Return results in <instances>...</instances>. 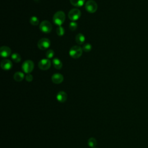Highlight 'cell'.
<instances>
[{
  "instance_id": "d6986e66",
  "label": "cell",
  "mask_w": 148,
  "mask_h": 148,
  "mask_svg": "<svg viewBox=\"0 0 148 148\" xmlns=\"http://www.w3.org/2000/svg\"><path fill=\"white\" fill-rule=\"evenodd\" d=\"M30 23L33 26H37L39 24V19L36 16H32L30 20Z\"/></svg>"
},
{
  "instance_id": "d4e9b609",
  "label": "cell",
  "mask_w": 148,
  "mask_h": 148,
  "mask_svg": "<svg viewBox=\"0 0 148 148\" xmlns=\"http://www.w3.org/2000/svg\"><path fill=\"white\" fill-rule=\"evenodd\" d=\"M93 148H96V147H93Z\"/></svg>"
},
{
  "instance_id": "3957f363",
  "label": "cell",
  "mask_w": 148,
  "mask_h": 148,
  "mask_svg": "<svg viewBox=\"0 0 148 148\" xmlns=\"http://www.w3.org/2000/svg\"><path fill=\"white\" fill-rule=\"evenodd\" d=\"M85 9L88 12L94 13L98 9V5L93 0H89L85 4Z\"/></svg>"
},
{
  "instance_id": "277c9868",
  "label": "cell",
  "mask_w": 148,
  "mask_h": 148,
  "mask_svg": "<svg viewBox=\"0 0 148 148\" xmlns=\"http://www.w3.org/2000/svg\"><path fill=\"white\" fill-rule=\"evenodd\" d=\"M68 16L71 21H77L79 19V18L81 16V12L77 8H73L69 12Z\"/></svg>"
},
{
  "instance_id": "e0dca14e",
  "label": "cell",
  "mask_w": 148,
  "mask_h": 148,
  "mask_svg": "<svg viewBox=\"0 0 148 148\" xmlns=\"http://www.w3.org/2000/svg\"><path fill=\"white\" fill-rule=\"evenodd\" d=\"M12 60L17 63H20L21 61V60H22V58H21V56L20 55L17 53H14L12 54Z\"/></svg>"
},
{
  "instance_id": "603a6c76",
  "label": "cell",
  "mask_w": 148,
  "mask_h": 148,
  "mask_svg": "<svg viewBox=\"0 0 148 148\" xmlns=\"http://www.w3.org/2000/svg\"><path fill=\"white\" fill-rule=\"evenodd\" d=\"M78 27V24L75 22H72L69 24V28L71 31H75Z\"/></svg>"
},
{
  "instance_id": "8fae6325",
  "label": "cell",
  "mask_w": 148,
  "mask_h": 148,
  "mask_svg": "<svg viewBox=\"0 0 148 148\" xmlns=\"http://www.w3.org/2000/svg\"><path fill=\"white\" fill-rule=\"evenodd\" d=\"M13 67L12 61L8 59H4L1 62V67L4 70H9Z\"/></svg>"
},
{
  "instance_id": "5bb4252c",
  "label": "cell",
  "mask_w": 148,
  "mask_h": 148,
  "mask_svg": "<svg viewBox=\"0 0 148 148\" xmlns=\"http://www.w3.org/2000/svg\"><path fill=\"white\" fill-rule=\"evenodd\" d=\"M53 65L54 67L57 69H60L63 67V63L58 58H54L53 60Z\"/></svg>"
},
{
  "instance_id": "7402d4cb",
  "label": "cell",
  "mask_w": 148,
  "mask_h": 148,
  "mask_svg": "<svg viewBox=\"0 0 148 148\" xmlns=\"http://www.w3.org/2000/svg\"><path fill=\"white\" fill-rule=\"evenodd\" d=\"M91 49H92V46L89 43L85 44L82 47L83 50L85 51V52H89L91 50Z\"/></svg>"
},
{
  "instance_id": "7a4b0ae2",
  "label": "cell",
  "mask_w": 148,
  "mask_h": 148,
  "mask_svg": "<svg viewBox=\"0 0 148 148\" xmlns=\"http://www.w3.org/2000/svg\"><path fill=\"white\" fill-rule=\"evenodd\" d=\"M82 48L79 46H72L69 51V56L73 59H78L81 57V56L82 55Z\"/></svg>"
},
{
  "instance_id": "7c38bea8",
  "label": "cell",
  "mask_w": 148,
  "mask_h": 148,
  "mask_svg": "<svg viewBox=\"0 0 148 148\" xmlns=\"http://www.w3.org/2000/svg\"><path fill=\"white\" fill-rule=\"evenodd\" d=\"M56 98L58 101H59L60 102H64L67 101V94L66 92L64 91H59L57 96H56Z\"/></svg>"
},
{
  "instance_id": "ac0fdd59",
  "label": "cell",
  "mask_w": 148,
  "mask_h": 148,
  "mask_svg": "<svg viewBox=\"0 0 148 148\" xmlns=\"http://www.w3.org/2000/svg\"><path fill=\"white\" fill-rule=\"evenodd\" d=\"M87 143H88V145L89 146V147L93 148L97 145V141L94 138H90L89 139Z\"/></svg>"
},
{
  "instance_id": "44dd1931",
  "label": "cell",
  "mask_w": 148,
  "mask_h": 148,
  "mask_svg": "<svg viewBox=\"0 0 148 148\" xmlns=\"http://www.w3.org/2000/svg\"><path fill=\"white\" fill-rule=\"evenodd\" d=\"M56 33L60 36H63L65 33L64 28L62 26H59L56 30Z\"/></svg>"
},
{
  "instance_id": "2e32d148",
  "label": "cell",
  "mask_w": 148,
  "mask_h": 148,
  "mask_svg": "<svg viewBox=\"0 0 148 148\" xmlns=\"http://www.w3.org/2000/svg\"><path fill=\"white\" fill-rule=\"evenodd\" d=\"M70 3L74 7H81L84 5L85 0H70Z\"/></svg>"
},
{
  "instance_id": "9c48e42d",
  "label": "cell",
  "mask_w": 148,
  "mask_h": 148,
  "mask_svg": "<svg viewBox=\"0 0 148 148\" xmlns=\"http://www.w3.org/2000/svg\"><path fill=\"white\" fill-rule=\"evenodd\" d=\"M11 54V49L10 48L4 46L0 48V55L3 58H7Z\"/></svg>"
},
{
  "instance_id": "6da1fadb",
  "label": "cell",
  "mask_w": 148,
  "mask_h": 148,
  "mask_svg": "<svg viewBox=\"0 0 148 148\" xmlns=\"http://www.w3.org/2000/svg\"><path fill=\"white\" fill-rule=\"evenodd\" d=\"M65 20V14L63 11H58L53 17V21L55 24L58 26H61Z\"/></svg>"
},
{
  "instance_id": "4fadbf2b",
  "label": "cell",
  "mask_w": 148,
  "mask_h": 148,
  "mask_svg": "<svg viewBox=\"0 0 148 148\" xmlns=\"http://www.w3.org/2000/svg\"><path fill=\"white\" fill-rule=\"evenodd\" d=\"M13 78L16 82H21L24 78V74L22 72H16L13 75Z\"/></svg>"
},
{
  "instance_id": "5b68a950",
  "label": "cell",
  "mask_w": 148,
  "mask_h": 148,
  "mask_svg": "<svg viewBox=\"0 0 148 148\" xmlns=\"http://www.w3.org/2000/svg\"><path fill=\"white\" fill-rule=\"evenodd\" d=\"M22 70L26 73L28 74L31 73V72L33 71L34 68V62L31 60H26L22 64Z\"/></svg>"
},
{
  "instance_id": "9a60e30c",
  "label": "cell",
  "mask_w": 148,
  "mask_h": 148,
  "mask_svg": "<svg viewBox=\"0 0 148 148\" xmlns=\"http://www.w3.org/2000/svg\"><path fill=\"white\" fill-rule=\"evenodd\" d=\"M75 41L79 45H82L85 41V36L81 33L78 34L75 36Z\"/></svg>"
},
{
  "instance_id": "52a82bcc",
  "label": "cell",
  "mask_w": 148,
  "mask_h": 148,
  "mask_svg": "<svg viewBox=\"0 0 148 148\" xmlns=\"http://www.w3.org/2000/svg\"><path fill=\"white\" fill-rule=\"evenodd\" d=\"M38 47L41 50H46L48 49L50 46V41L48 38H44L38 42Z\"/></svg>"
},
{
  "instance_id": "30bf717a",
  "label": "cell",
  "mask_w": 148,
  "mask_h": 148,
  "mask_svg": "<svg viewBox=\"0 0 148 148\" xmlns=\"http://www.w3.org/2000/svg\"><path fill=\"white\" fill-rule=\"evenodd\" d=\"M52 81L55 84H60L64 81V77L60 73H54L52 77Z\"/></svg>"
},
{
  "instance_id": "cb8c5ba5",
  "label": "cell",
  "mask_w": 148,
  "mask_h": 148,
  "mask_svg": "<svg viewBox=\"0 0 148 148\" xmlns=\"http://www.w3.org/2000/svg\"><path fill=\"white\" fill-rule=\"evenodd\" d=\"M26 81H27L28 82H30L32 81V80H33V76L31 75V73L27 74V75L26 77Z\"/></svg>"
},
{
  "instance_id": "8992f818",
  "label": "cell",
  "mask_w": 148,
  "mask_h": 148,
  "mask_svg": "<svg viewBox=\"0 0 148 148\" xmlns=\"http://www.w3.org/2000/svg\"><path fill=\"white\" fill-rule=\"evenodd\" d=\"M41 31L44 33H49L52 30V24L48 20H44L40 25Z\"/></svg>"
},
{
  "instance_id": "ba28073f",
  "label": "cell",
  "mask_w": 148,
  "mask_h": 148,
  "mask_svg": "<svg viewBox=\"0 0 148 148\" xmlns=\"http://www.w3.org/2000/svg\"><path fill=\"white\" fill-rule=\"evenodd\" d=\"M51 66V61L48 59H44L40 61L38 63V67L39 68L43 70L46 71L50 68Z\"/></svg>"
},
{
  "instance_id": "ffe728a7",
  "label": "cell",
  "mask_w": 148,
  "mask_h": 148,
  "mask_svg": "<svg viewBox=\"0 0 148 148\" xmlns=\"http://www.w3.org/2000/svg\"><path fill=\"white\" fill-rule=\"evenodd\" d=\"M54 56V52L52 49H49L46 52V57L48 59H50L53 58Z\"/></svg>"
}]
</instances>
